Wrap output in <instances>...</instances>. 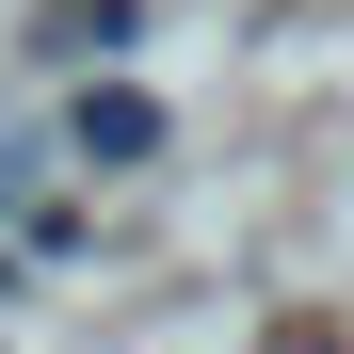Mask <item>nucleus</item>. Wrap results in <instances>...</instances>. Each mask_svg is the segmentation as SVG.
Segmentation results:
<instances>
[{"label": "nucleus", "mask_w": 354, "mask_h": 354, "mask_svg": "<svg viewBox=\"0 0 354 354\" xmlns=\"http://www.w3.org/2000/svg\"><path fill=\"white\" fill-rule=\"evenodd\" d=\"M65 145H81L97 177H129V161H161V97H145V81H81V97H65Z\"/></svg>", "instance_id": "1"}]
</instances>
